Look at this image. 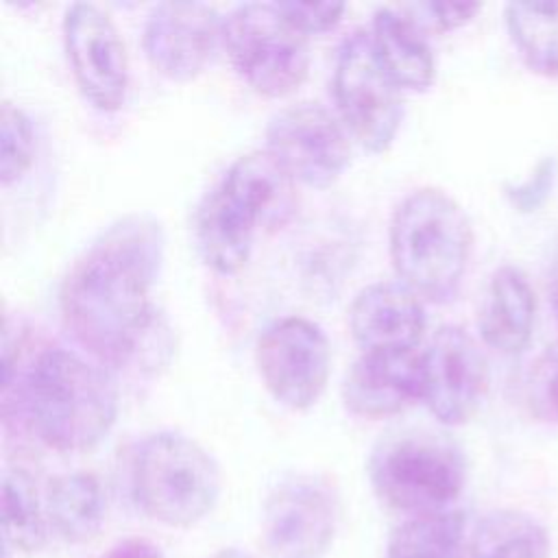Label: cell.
<instances>
[{
    "instance_id": "obj_2",
    "label": "cell",
    "mask_w": 558,
    "mask_h": 558,
    "mask_svg": "<svg viewBox=\"0 0 558 558\" xmlns=\"http://www.w3.org/2000/svg\"><path fill=\"white\" fill-rule=\"evenodd\" d=\"M13 379L26 425L50 449L87 451L116 423L118 386L109 368L76 351L46 347L24 371L2 373V386Z\"/></svg>"
},
{
    "instance_id": "obj_10",
    "label": "cell",
    "mask_w": 558,
    "mask_h": 558,
    "mask_svg": "<svg viewBox=\"0 0 558 558\" xmlns=\"http://www.w3.org/2000/svg\"><path fill=\"white\" fill-rule=\"evenodd\" d=\"M340 519L333 486L312 473L283 477L266 497L262 543L270 558H325Z\"/></svg>"
},
{
    "instance_id": "obj_3",
    "label": "cell",
    "mask_w": 558,
    "mask_h": 558,
    "mask_svg": "<svg viewBox=\"0 0 558 558\" xmlns=\"http://www.w3.org/2000/svg\"><path fill=\"white\" fill-rule=\"evenodd\" d=\"M296 209L292 177L264 148L238 157L196 211V246L218 275H235L248 262L262 227H283Z\"/></svg>"
},
{
    "instance_id": "obj_19",
    "label": "cell",
    "mask_w": 558,
    "mask_h": 558,
    "mask_svg": "<svg viewBox=\"0 0 558 558\" xmlns=\"http://www.w3.org/2000/svg\"><path fill=\"white\" fill-rule=\"evenodd\" d=\"M48 525L65 543L92 541L107 514V497L96 475L87 471L61 473L46 490Z\"/></svg>"
},
{
    "instance_id": "obj_28",
    "label": "cell",
    "mask_w": 558,
    "mask_h": 558,
    "mask_svg": "<svg viewBox=\"0 0 558 558\" xmlns=\"http://www.w3.org/2000/svg\"><path fill=\"white\" fill-rule=\"evenodd\" d=\"M438 31H453L469 24L482 9L477 2H425L421 7Z\"/></svg>"
},
{
    "instance_id": "obj_14",
    "label": "cell",
    "mask_w": 558,
    "mask_h": 558,
    "mask_svg": "<svg viewBox=\"0 0 558 558\" xmlns=\"http://www.w3.org/2000/svg\"><path fill=\"white\" fill-rule=\"evenodd\" d=\"M225 17L205 2H159L144 22L142 48L150 68L174 81L196 78L222 44Z\"/></svg>"
},
{
    "instance_id": "obj_9",
    "label": "cell",
    "mask_w": 558,
    "mask_h": 558,
    "mask_svg": "<svg viewBox=\"0 0 558 558\" xmlns=\"http://www.w3.org/2000/svg\"><path fill=\"white\" fill-rule=\"evenodd\" d=\"M351 133L320 102L279 109L266 124V150L292 177L314 190L333 185L351 163Z\"/></svg>"
},
{
    "instance_id": "obj_26",
    "label": "cell",
    "mask_w": 558,
    "mask_h": 558,
    "mask_svg": "<svg viewBox=\"0 0 558 558\" xmlns=\"http://www.w3.org/2000/svg\"><path fill=\"white\" fill-rule=\"evenodd\" d=\"M279 11L307 37L336 28L347 4L342 2H277Z\"/></svg>"
},
{
    "instance_id": "obj_4",
    "label": "cell",
    "mask_w": 558,
    "mask_h": 558,
    "mask_svg": "<svg viewBox=\"0 0 558 558\" xmlns=\"http://www.w3.org/2000/svg\"><path fill=\"white\" fill-rule=\"evenodd\" d=\"M388 251L399 283L421 301L447 303L466 275L473 227L451 194L440 187H418L392 211Z\"/></svg>"
},
{
    "instance_id": "obj_13",
    "label": "cell",
    "mask_w": 558,
    "mask_h": 558,
    "mask_svg": "<svg viewBox=\"0 0 558 558\" xmlns=\"http://www.w3.org/2000/svg\"><path fill=\"white\" fill-rule=\"evenodd\" d=\"M63 46L83 98L102 113L124 105L129 61L111 17L92 2H74L63 15Z\"/></svg>"
},
{
    "instance_id": "obj_20",
    "label": "cell",
    "mask_w": 558,
    "mask_h": 558,
    "mask_svg": "<svg viewBox=\"0 0 558 558\" xmlns=\"http://www.w3.org/2000/svg\"><path fill=\"white\" fill-rule=\"evenodd\" d=\"M469 558H551V541L532 514L495 510L471 532Z\"/></svg>"
},
{
    "instance_id": "obj_24",
    "label": "cell",
    "mask_w": 558,
    "mask_h": 558,
    "mask_svg": "<svg viewBox=\"0 0 558 558\" xmlns=\"http://www.w3.org/2000/svg\"><path fill=\"white\" fill-rule=\"evenodd\" d=\"M35 157V131L31 118L15 105L0 109V181L11 185L26 174Z\"/></svg>"
},
{
    "instance_id": "obj_6",
    "label": "cell",
    "mask_w": 558,
    "mask_h": 558,
    "mask_svg": "<svg viewBox=\"0 0 558 558\" xmlns=\"http://www.w3.org/2000/svg\"><path fill=\"white\" fill-rule=\"evenodd\" d=\"M368 480L386 506L416 517L449 510L464 488L466 464L451 440L403 432L373 449Z\"/></svg>"
},
{
    "instance_id": "obj_25",
    "label": "cell",
    "mask_w": 558,
    "mask_h": 558,
    "mask_svg": "<svg viewBox=\"0 0 558 558\" xmlns=\"http://www.w3.org/2000/svg\"><path fill=\"white\" fill-rule=\"evenodd\" d=\"M525 401L538 421L558 425V342L532 362L525 379Z\"/></svg>"
},
{
    "instance_id": "obj_16",
    "label": "cell",
    "mask_w": 558,
    "mask_h": 558,
    "mask_svg": "<svg viewBox=\"0 0 558 558\" xmlns=\"http://www.w3.org/2000/svg\"><path fill=\"white\" fill-rule=\"evenodd\" d=\"M425 323L423 301L392 281L362 288L349 307V327L362 353L416 351Z\"/></svg>"
},
{
    "instance_id": "obj_27",
    "label": "cell",
    "mask_w": 558,
    "mask_h": 558,
    "mask_svg": "<svg viewBox=\"0 0 558 558\" xmlns=\"http://www.w3.org/2000/svg\"><path fill=\"white\" fill-rule=\"evenodd\" d=\"M554 179H556V161L549 157V159L538 161L534 172L525 181H521L512 187H506V194L517 209L534 211L549 196V192L554 187Z\"/></svg>"
},
{
    "instance_id": "obj_31",
    "label": "cell",
    "mask_w": 558,
    "mask_h": 558,
    "mask_svg": "<svg viewBox=\"0 0 558 558\" xmlns=\"http://www.w3.org/2000/svg\"><path fill=\"white\" fill-rule=\"evenodd\" d=\"M554 310H556V314H558V281H556V286H554Z\"/></svg>"
},
{
    "instance_id": "obj_1",
    "label": "cell",
    "mask_w": 558,
    "mask_h": 558,
    "mask_svg": "<svg viewBox=\"0 0 558 558\" xmlns=\"http://www.w3.org/2000/svg\"><path fill=\"white\" fill-rule=\"evenodd\" d=\"M166 235L150 214H126L105 227L72 262L59 290L68 333L105 368L148 357L159 320L150 299Z\"/></svg>"
},
{
    "instance_id": "obj_7",
    "label": "cell",
    "mask_w": 558,
    "mask_h": 558,
    "mask_svg": "<svg viewBox=\"0 0 558 558\" xmlns=\"http://www.w3.org/2000/svg\"><path fill=\"white\" fill-rule=\"evenodd\" d=\"M222 46L240 78L266 98H283L307 78V35L277 2H244L231 9L225 17Z\"/></svg>"
},
{
    "instance_id": "obj_29",
    "label": "cell",
    "mask_w": 558,
    "mask_h": 558,
    "mask_svg": "<svg viewBox=\"0 0 558 558\" xmlns=\"http://www.w3.org/2000/svg\"><path fill=\"white\" fill-rule=\"evenodd\" d=\"M100 558H163L161 547L144 536H131L124 541H118L102 554Z\"/></svg>"
},
{
    "instance_id": "obj_18",
    "label": "cell",
    "mask_w": 558,
    "mask_h": 558,
    "mask_svg": "<svg viewBox=\"0 0 558 558\" xmlns=\"http://www.w3.org/2000/svg\"><path fill=\"white\" fill-rule=\"evenodd\" d=\"M371 39L390 78L410 92H425L436 76V59L418 24L392 7L373 13Z\"/></svg>"
},
{
    "instance_id": "obj_21",
    "label": "cell",
    "mask_w": 558,
    "mask_h": 558,
    "mask_svg": "<svg viewBox=\"0 0 558 558\" xmlns=\"http://www.w3.org/2000/svg\"><path fill=\"white\" fill-rule=\"evenodd\" d=\"M504 24L530 72L558 76V2H508Z\"/></svg>"
},
{
    "instance_id": "obj_5",
    "label": "cell",
    "mask_w": 558,
    "mask_h": 558,
    "mask_svg": "<svg viewBox=\"0 0 558 558\" xmlns=\"http://www.w3.org/2000/svg\"><path fill=\"white\" fill-rule=\"evenodd\" d=\"M220 486L216 460L185 434L155 432L133 453V497L144 514L163 525L190 527L205 519Z\"/></svg>"
},
{
    "instance_id": "obj_22",
    "label": "cell",
    "mask_w": 558,
    "mask_h": 558,
    "mask_svg": "<svg viewBox=\"0 0 558 558\" xmlns=\"http://www.w3.org/2000/svg\"><path fill=\"white\" fill-rule=\"evenodd\" d=\"M386 558H469L464 514L449 508L410 517L390 534Z\"/></svg>"
},
{
    "instance_id": "obj_8",
    "label": "cell",
    "mask_w": 558,
    "mask_h": 558,
    "mask_svg": "<svg viewBox=\"0 0 558 558\" xmlns=\"http://www.w3.org/2000/svg\"><path fill=\"white\" fill-rule=\"evenodd\" d=\"M331 92L351 137L368 153H386L403 122V98L379 63L368 31L357 28L338 46Z\"/></svg>"
},
{
    "instance_id": "obj_15",
    "label": "cell",
    "mask_w": 558,
    "mask_h": 558,
    "mask_svg": "<svg viewBox=\"0 0 558 558\" xmlns=\"http://www.w3.org/2000/svg\"><path fill=\"white\" fill-rule=\"evenodd\" d=\"M342 399L351 414L379 421L423 399L421 351L362 353L347 371Z\"/></svg>"
},
{
    "instance_id": "obj_30",
    "label": "cell",
    "mask_w": 558,
    "mask_h": 558,
    "mask_svg": "<svg viewBox=\"0 0 558 558\" xmlns=\"http://www.w3.org/2000/svg\"><path fill=\"white\" fill-rule=\"evenodd\" d=\"M209 558H255V556L251 551H246V549H240V547H225V549L216 551Z\"/></svg>"
},
{
    "instance_id": "obj_11",
    "label": "cell",
    "mask_w": 558,
    "mask_h": 558,
    "mask_svg": "<svg viewBox=\"0 0 558 558\" xmlns=\"http://www.w3.org/2000/svg\"><path fill=\"white\" fill-rule=\"evenodd\" d=\"M255 364L266 390L290 410L312 408L331 373V349L323 329L303 316L270 323L257 338Z\"/></svg>"
},
{
    "instance_id": "obj_23",
    "label": "cell",
    "mask_w": 558,
    "mask_h": 558,
    "mask_svg": "<svg viewBox=\"0 0 558 558\" xmlns=\"http://www.w3.org/2000/svg\"><path fill=\"white\" fill-rule=\"evenodd\" d=\"M2 532L15 549L33 554L46 545L48 517L33 477L22 469L2 477Z\"/></svg>"
},
{
    "instance_id": "obj_12",
    "label": "cell",
    "mask_w": 558,
    "mask_h": 558,
    "mask_svg": "<svg viewBox=\"0 0 558 558\" xmlns=\"http://www.w3.org/2000/svg\"><path fill=\"white\" fill-rule=\"evenodd\" d=\"M423 357V403L449 427L469 423L488 392V362L477 340L460 325L434 331Z\"/></svg>"
},
{
    "instance_id": "obj_17",
    "label": "cell",
    "mask_w": 558,
    "mask_h": 558,
    "mask_svg": "<svg viewBox=\"0 0 558 558\" xmlns=\"http://www.w3.org/2000/svg\"><path fill=\"white\" fill-rule=\"evenodd\" d=\"M536 294L525 272L512 264L499 266L484 290L477 310V331L486 347L501 355H519L534 331Z\"/></svg>"
}]
</instances>
